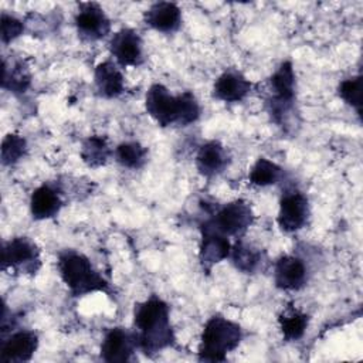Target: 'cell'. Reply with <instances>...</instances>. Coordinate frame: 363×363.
<instances>
[{
  "mask_svg": "<svg viewBox=\"0 0 363 363\" xmlns=\"http://www.w3.org/2000/svg\"><path fill=\"white\" fill-rule=\"evenodd\" d=\"M133 332L138 349L145 356H155L176 346V333L170 320V306L157 295L136 302L133 308Z\"/></svg>",
  "mask_w": 363,
  "mask_h": 363,
  "instance_id": "cell-1",
  "label": "cell"
},
{
  "mask_svg": "<svg viewBox=\"0 0 363 363\" xmlns=\"http://www.w3.org/2000/svg\"><path fill=\"white\" fill-rule=\"evenodd\" d=\"M146 113L160 126H189L199 121L201 106L191 91L172 94L163 84L155 82L145 95Z\"/></svg>",
  "mask_w": 363,
  "mask_h": 363,
  "instance_id": "cell-2",
  "label": "cell"
},
{
  "mask_svg": "<svg viewBox=\"0 0 363 363\" xmlns=\"http://www.w3.org/2000/svg\"><path fill=\"white\" fill-rule=\"evenodd\" d=\"M57 269L61 281L74 298L104 292L112 295V285L94 267L91 259L71 248H65L57 255Z\"/></svg>",
  "mask_w": 363,
  "mask_h": 363,
  "instance_id": "cell-3",
  "label": "cell"
},
{
  "mask_svg": "<svg viewBox=\"0 0 363 363\" xmlns=\"http://www.w3.org/2000/svg\"><path fill=\"white\" fill-rule=\"evenodd\" d=\"M242 340V328L223 316L213 315L203 326L197 347L200 362H225L227 354L234 352Z\"/></svg>",
  "mask_w": 363,
  "mask_h": 363,
  "instance_id": "cell-4",
  "label": "cell"
},
{
  "mask_svg": "<svg viewBox=\"0 0 363 363\" xmlns=\"http://www.w3.org/2000/svg\"><path fill=\"white\" fill-rule=\"evenodd\" d=\"M265 89V105L271 119L277 125L285 126L296 99V74L291 60L282 61L267 78Z\"/></svg>",
  "mask_w": 363,
  "mask_h": 363,
  "instance_id": "cell-5",
  "label": "cell"
},
{
  "mask_svg": "<svg viewBox=\"0 0 363 363\" xmlns=\"http://www.w3.org/2000/svg\"><path fill=\"white\" fill-rule=\"evenodd\" d=\"M206 220L228 238H242L254 224L255 214L250 201L235 199L221 206H216Z\"/></svg>",
  "mask_w": 363,
  "mask_h": 363,
  "instance_id": "cell-6",
  "label": "cell"
},
{
  "mask_svg": "<svg viewBox=\"0 0 363 363\" xmlns=\"http://www.w3.org/2000/svg\"><path fill=\"white\" fill-rule=\"evenodd\" d=\"M41 268L40 247L26 235L13 237L1 247V271L18 275H35Z\"/></svg>",
  "mask_w": 363,
  "mask_h": 363,
  "instance_id": "cell-7",
  "label": "cell"
},
{
  "mask_svg": "<svg viewBox=\"0 0 363 363\" xmlns=\"http://www.w3.org/2000/svg\"><path fill=\"white\" fill-rule=\"evenodd\" d=\"M311 216V206L306 194L296 187L284 190L279 199L277 224L282 233L292 234L302 230Z\"/></svg>",
  "mask_w": 363,
  "mask_h": 363,
  "instance_id": "cell-8",
  "label": "cell"
},
{
  "mask_svg": "<svg viewBox=\"0 0 363 363\" xmlns=\"http://www.w3.org/2000/svg\"><path fill=\"white\" fill-rule=\"evenodd\" d=\"M78 37L82 41H99L111 34V18L104 7L95 1L79 3L74 16Z\"/></svg>",
  "mask_w": 363,
  "mask_h": 363,
  "instance_id": "cell-9",
  "label": "cell"
},
{
  "mask_svg": "<svg viewBox=\"0 0 363 363\" xmlns=\"http://www.w3.org/2000/svg\"><path fill=\"white\" fill-rule=\"evenodd\" d=\"M108 50L112 60L121 67H140L145 62L143 40L132 27H122L109 37Z\"/></svg>",
  "mask_w": 363,
  "mask_h": 363,
  "instance_id": "cell-10",
  "label": "cell"
},
{
  "mask_svg": "<svg viewBox=\"0 0 363 363\" xmlns=\"http://www.w3.org/2000/svg\"><path fill=\"white\" fill-rule=\"evenodd\" d=\"M231 251V241L227 235L214 228L207 220L200 223L199 262L203 272L210 274L211 269L227 259Z\"/></svg>",
  "mask_w": 363,
  "mask_h": 363,
  "instance_id": "cell-11",
  "label": "cell"
},
{
  "mask_svg": "<svg viewBox=\"0 0 363 363\" xmlns=\"http://www.w3.org/2000/svg\"><path fill=\"white\" fill-rule=\"evenodd\" d=\"M272 277L278 289L294 292L302 289L308 284L309 272L305 261L301 257L285 254L274 262Z\"/></svg>",
  "mask_w": 363,
  "mask_h": 363,
  "instance_id": "cell-12",
  "label": "cell"
},
{
  "mask_svg": "<svg viewBox=\"0 0 363 363\" xmlns=\"http://www.w3.org/2000/svg\"><path fill=\"white\" fill-rule=\"evenodd\" d=\"M136 347L138 343L133 330L121 326L109 328L102 337L101 359L106 363H125L132 359Z\"/></svg>",
  "mask_w": 363,
  "mask_h": 363,
  "instance_id": "cell-13",
  "label": "cell"
},
{
  "mask_svg": "<svg viewBox=\"0 0 363 363\" xmlns=\"http://www.w3.org/2000/svg\"><path fill=\"white\" fill-rule=\"evenodd\" d=\"M254 84L238 69L227 68L214 81L211 96L225 104L244 101L252 91Z\"/></svg>",
  "mask_w": 363,
  "mask_h": 363,
  "instance_id": "cell-14",
  "label": "cell"
},
{
  "mask_svg": "<svg viewBox=\"0 0 363 363\" xmlns=\"http://www.w3.org/2000/svg\"><path fill=\"white\" fill-rule=\"evenodd\" d=\"M40 339L37 332L21 329L13 332L9 337H3L0 346V362L24 363L30 362L37 352Z\"/></svg>",
  "mask_w": 363,
  "mask_h": 363,
  "instance_id": "cell-15",
  "label": "cell"
},
{
  "mask_svg": "<svg viewBox=\"0 0 363 363\" xmlns=\"http://www.w3.org/2000/svg\"><path fill=\"white\" fill-rule=\"evenodd\" d=\"M196 169L204 179H214L224 173L231 163L227 147L220 140H207L197 149Z\"/></svg>",
  "mask_w": 363,
  "mask_h": 363,
  "instance_id": "cell-16",
  "label": "cell"
},
{
  "mask_svg": "<svg viewBox=\"0 0 363 363\" xmlns=\"http://www.w3.org/2000/svg\"><path fill=\"white\" fill-rule=\"evenodd\" d=\"M62 207V190L55 183H43L35 187L30 196V214L37 221L54 218Z\"/></svg>",
  "mask_w": 363,
  "mask_h": 363,
  "instance_id": "cell-17",
  "label": "cell"
},
{
  "mask_svg": "<svg viewBox=\"0 0 363 363\" xmlns=\"http://www.w3.org/2000/svg\"><path fill=\"white\" fill-rule=\"evenodd\" d=\"M143 23L157 33L173 34L182 27V9L173 1H156L145 10Z\"/></svg>",
  "mask_w": 363,
  "mask_h": 363,
  "instance_id": "cell-18",
  "label": "cell"
},
{
  "mask_svg": "<svg viewBox=\"0 0 363 363\" xmlns=\"http://www.w3.org/2000/svg\"><path fill=\"white\" fill-rule=\"evenodd\" d=\"M94 84L99 96L105 99L119 98L125 92L122 68L112 58L99 62L94 69Z\"/></svg>",
  "mask_w": 363,
  "mask_h": 363,
  "instance_id": "cell-19",
  "label": "cell"
},
{
  "mask_svg": "<svg viewBox=\"0 0 363 363\" xmlns=\"http://www.w3.org/2000/svg\"><path fill=\"white\" fill-rule=\"evenodd\" d=\"M233 267L241 274H255L264 261V254L259 248L252 244H248L242 238H237L234 244H231V251L228 255Z\"/></svg>",
  "mask_w": 363,
  "mask_h": 363,
  "instance_id": "cell-20",
  "label": "cell"
},
{
  "mask_svg": "<svg viewBox=\"0 0 363 363\" xmlns=\"http://www.w3.org/2000/svg\"><path fill=\"white\" fill-rule=\"evenodd\" d=\"M309 315L294 303H288L278 315V325L285 342H296L303 337L309 326Z\"/></svg>",
  "mask_w": 363,
  "mask_h": 363,
  "instance_id": "cell-21",
  "label": "cell"
},
{
  "mask_svg": "<svg viewBox=\"0 0 363 363\" xmlns=\"http://www.w3.org/2000/svg\"><path fill=\"white\" fill-rule=\"evenodd\" d=\"M31 85V72L23 60H7L3 58V77L1 88L14 94L21 95L27 92Z\"/></svg>",
  "mask_w": 363,
  "mask_h": 363,
  "instance_id": "cell-22",
  "label": "cell"
},
{
  "mask_svg": "<svg viewBox=\"0 0 363 363\" xmlns=\"http://www.w3.org/2000/svg\"><path fill=\"white\" fill-rule=\"evenodd\" d=\"M79 156L88 167L98 169L108 164V162L113 157V149L109 146L105 136L89 135L81 143Z\"/></svg>",
  "mask_w": 363,
  "mask_h": 363,
  "instance_id": "cell-23",
  "label": "cell"
},
{
  "mask_svg": "<svg viewBox=\"0 0 363 363\" xmlns=\"http://www.w3.org/2000/svg\"><path fill=\"white\" fill-rule=\"evenodd\" d=\"M113 159L125 169L139 170L147 163L149 150L138 140H125L113 149Z\"/></svg>",
  "mask_w": 363,
  "mask_h": 363,
  "instance_id": "cell-24",
  "label": "cell"
},
{
  "mask_svg": "<svg viewBox=\"0 0 363 363\" xmlns=\"http://www.w3.org/2000/svg\"><path fill=\"white\" fill-rule=\"evenodd\" d=\"M284 177V169L267 157H258L248 172V182L255 187L277 184Z\"/></svg>",
  "mask_w": 363,
  "mask_h": 363,
  "instance_id": "cell-25",
  "label": "cell"
},
{
  "mask_svg": "<svg viewBox=\"0 0 363 363\" xmlns=\"http://www.w3.org/2000/svg\"><path fill=\"white\" fill-rule=\"evenodd\" d=\"M28 145L26 138L18 133H7L0 146V160L3 166H13L26 157Z\"/></svg>",
  "mask_w": 363,
  "mask_h": 363,
  "instance_id": "cell-26",
  "label": "cell"
},
{
  "mask_svg": "<svg viewBox=\"0 0 363 363\" xmlns=\"http://www.w3.org/2000/svg\"><path fill=\"white\" fill-rule=\"evenodd\" d=\"M362 89H363V79L362 75H353L339 82L337 85V95L339 98L353 108L356 113L362 115Z\"/></svg>",
  "mask_w": 363,
  "mask_h": 363,
  "instance_id": "cell-27",
  "label": "cell"
},
{
  "mask_svg": "<svg viewBox=\"0 0 363 363\" xmlns=\"http://www.w3.org/2000/svg\"><path fill=\"white\" fill-rule=\"evenodd\" d=\"M24 31H26V24L23 20H20L18 17H16L7 11H1L0 38L4 45L17 40L20 35H23Z\"/></svg>",
  "mask_w": 363,
  "mask_h": 363,
  "instance_id": "cell-28",
  "label": "cell"
}]
</instances>
